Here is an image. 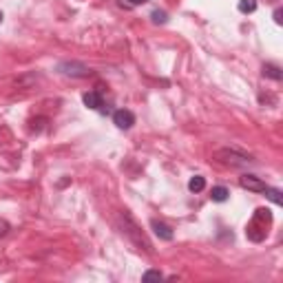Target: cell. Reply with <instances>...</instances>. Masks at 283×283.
I'll return each mask as SVG.
<instances>
[{"label":"cell","instance_id":"1","mask_svg":"<svg viewBox=\"0 0 283 283\" xmlns=\"http://www.w3.org/2000/svg\"><path fill=\"white\" fill-rule=\"evenodd\" d=\"M272 223V215L268 208H259V210L255 212V217H252V221L248 223L246 228V235L250 237L252 241H261L263 237L268 235V226Z\"/></svg>","mask_w":283,"mask_h":283},{"label":"cell","instance_id":"2","mask_svg":"<svg viewBox=\"0 0 283 283\" xmlns=\"http://www.w3.org/2000/svg\"><path fill=\"white\" fill-rule=\"evenodd\" d=\"M113 122H115V126L117 128H131L133 124H135V115H133L131 111H126V108H120V111H115L113 113Z\"/></svg>","mask_w":283,"mask_h":283},{"label":"cell","instance_id":"3","mask_svg":"<svg viewBox=\"0 0 283 283\" xmlns=\"http://www.w3.org/2000/svg\"><path fill=\"white\" fill-rule=\"evenodd\" d=\"M239 184H241V188H248V190H255V192L266 190V184H263L259 177H255V175H241Z\"/></svg>","mask_w":283,"mask_h":283},{"label":"cell","instance_id":"4","mask_svg":"<svg viewBox=\"0 0 283 283\" xmlns=\"http://www.w3.org/2000/svg\"><path fill=\"white\" fill-rule=\"evenodd\" d=\"M151 228L155 230V235L160 237V239H166V241H171V239H173V230L166 226V223H162V221L153 219V221H151Z\"/></svg>","mask_w":283,"mask_h":283},{"label":"cell","instance_id":"5","mask_svg":"<svg viewBox=\"0 0 283 283\" xmlns=\"http://www.w3.org/2000/svg\"><path fill=\"white\" fill-rule=\"evenodd\" d=\"M84 104H87L89 108H93V111H97V108H102V97H100V93H95V91H89V93H84Z\"/></svg>","mask_w":283,"mask_h":283},{"label":"cell","instance_id":"6","mask_svg":"<svg viewBox=\"0 0 283 283\" xmlns=\"http://www.w3.org/2000/svg\"><path fill=\"white\" fill-rule=\"evenodd\" d=\"M228 195H230V190H228V188H223V186H215L210 190V199L212 201H226L228 199Z\"/></svg>","mask_w":283,"mask_h":283},{"label":"cell","instance_id":"7","mask_svg":"<svg viewBox=\"0 0 283 283\" xmlns=\"http://www.w3.org/2000/svg\"><path fill=\"white\" fill-rule=\"evenodd\" d=\"M263 76L272 78V80H281L283 73H281V69L277 67V64H266V67H263Z\"/></svg>","mask_w":283,"mask_h":283},{"label":"cell","instance_id":"8","mask_svg":"<svg viewBox=\"0 0 283 283\" xmlns=\"http://www.w3.org/2000/svg\"><path fill=\"white\" fill-rule=\"evenodd\" d=\"M188 188H190L192 192H201L203 188H206V180H203V177H199V175H195L190 182H188Z\"/></svg>","mask_w":283,"mask_h":283},{"label":"cell","instance_id":"9","mask_svg":"<svg viewBox=\"0 0 283 283\" xmlns=\"http://www.w3.org/2000/svg\"><path fill=\"white\" fill-rule=\"evenodd\" d=\"M268 195V199L270 201H275L277 206H279V203H283V197H281V190H277V188H268L266 186V190H263Z\"/></svg>","mask_w":283,"mask_h":283},{"label":"cell","instance_id":"10","mask_svg":"<svg viewBox=\"0 0 283 283\" xmlns=\"http://www.w3.org/2000/svg\"><path fill=\"white\" fill-rule=\"evenodd\" d=\"M257 9V0H239V11L241 13H252Z\"/></svg>","mask_w":283,"mask_h":283},{"label":"cell","instance_id":"11","mask_svg":"<svg viewBox=\"0 0 283 283\" xmlns=\"http://www.w3.org/2000/svg\"><path fill=\"white\" fill-rule=\"evenodd\" d=\"M221 155L232 157V166H239V164H248V162H250L246 155H235V153H232V151H221Z\"/></svg>","mask_w":283,"mask_h":283},{"label":"cell","instance_id":"12","mask_svg":"<svg viewBox=\"0 0 283 283\" xmlns=\"http://www.w3.org/2000/svg\"><path fill=\"white\" fill-rule=\"evenodd\" d=\"M142 279H144V281H151V279H157V281H160V279H162V272H157V270H148V272H144Z\"/></svg>","mask_w":283,"mask_h":283},{"label":"cell","instance_id":"13","mask_svg":"<svg viewBox=\"0 0 283 283\" xmlns=\"http://www.w3.org/2000/svg\"><path fill=\"white\" fill-rule=\"evenodd\" d=\"M168 20V18H166V13H164V11H153V22H166Z\"/></svg>","mask_w":283,"mask_h":283},{"label":"cell","instance_id":"14","mask_svg":"<svg viewBox=\"0 0 283 283\" xmlns=\"http://www.w3.org/2000/svg\"><path fill=\"white\" fill-rule=\"evenodd\" d=\"M7 232H9V223L4 221V219H0V237L7 235Z\"/></svg>","mask_w":283,"mask_h":283},{"label":"cell","instance_id":"15","mask_svg":"<svg viewBox=\"0 0 283 283\" xmlns=\"http://www.w3.org/2000/svg\"><path fill=\"white\" fill-rule=\"evenodd\" d=\"M275 20H277V24H281V9H277L275 11Z\"/></svg>","mask_w":283,"mask_h":283},{"label":"cell","instance_id":"16","mask_svg":"<svg viewBox=\"0 0 283 283\" xmlns=\"http://www.w3.org/2000/svg\"><path fill=\"white\" fill-rule=\"evenodd\" d=\"M144 2H148V0H128V4H133V7L135 4H144Z\"/></svg>","mask_w":283,"mask_h":283},{"label":"cell","instance_id":"17","mask_svg":"<svg viewBox=\"0 0 283 283\" xmlns=\"http://www.w3.org/2000/svg\"><path fill=\"white\" fill-rule=\"evenodd\" d=\"M0 22H2V11H0Z\"/></svg>","mask_w":283,"mask_h":283}]
</instances>
